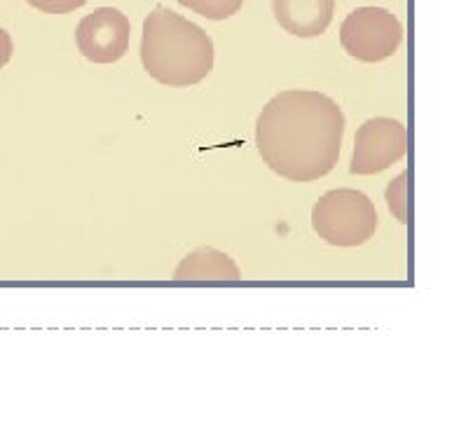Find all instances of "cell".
<instances>
[{"mask_svg": "<svg viewBox=\"0 0 473 421\" xmlns=\"http://www.w3.org/2000/svg\"><path fill=\"white\" fill-rule=\"evenodd\" d=\"M141 63L164 87H192L213 68V40L194 21L155 7L143 21Z\"/></svg>", "mask_w": 473, "mask_h": 421, "instance_id": "2", "label": "cell"}, {"mask_svg": "<svg viewBox=\"0 0 473 421\" xmlns=\"http://www.w3.org/2000/svg\"><path fill=\"white\" fill-rule=\"evenodd\" d=\"M12 52H15V47H12V38L10 33L5 31V28H0V68L8 66L10 59H12Z\"/></svg>", "mask_w": 473, "mask_h": 421, "instance_id": "12", "label": "cell"}, {"mask_svg": "<svg viewBox=\"0 0 473 421\" xmlns=\"http://www.w3.org/2000/svg\"><path fill=\"white\" fill-rule=\"evenodd\" d=\"M312 225L326 243L352 248L373 239L378 229V210L368 194L340 187L321 194L314 203Z\"/></svg>", "mask_w": 473, "mask_h": 421, "instance_id": "3", "label": "cell"}, {"mask_svg": "<svg viewBox=\"0 0 473 421\" xmlns=\"http://www.w3.org/2000/svg\"><path fill=\"white\" fill-rule=\"evenodd\" d=\"M131 24L117 7H99L75 28V45L94 63H115L129 52Z\"/></svg>", "mask_w": 473, "mask_h": 421, "instance_id": "6", "label": "cell"}, {"mask_svg": "<svg viewBox=\"0 0 473 421\" xmlns=\"http://www.w3.org/2000/svg\"><path fill=\"white\" fill-rule=\"evenodd\" d=\"M274 19L295 38H319L328 31L335 0H272Z\"/></svg>", "mask_w": 473, "mask_h": 421, "instance_id": "7", "label": "cell"}, {"mask_svg": "<svg viewBox=\"0 0 473 421\" xmlns=\"http://www.w3.org/2000/svg\"><path fill=\"white\" fill-rule=\"evenodd\" d=\"M178 3L187 7V10H192L194 14H201L204 19L225 21L241 10L244 0H178Z\"/></svg>", "mask_w": 473, "mask_h": 421, "instance_id": "9", "label": "cell"}, {"mask_svg": "<svg viewBox=\"0 0 473 421\" xmlns=\"http://www.w3.org/2000/svg\"><path fill=\"white\" fill-rule=\"evenodd\" d=\"M408 152V131L394 117H373L357 129L349 171L373 175L394 166Z\"/></svg>", "mask_w": 473, "mask_h": 421, "instance_id": "5", "label": "cell"}, {"mask_svg": "<svg viewBox=\"0 0 473 421\" xmlns=\"http://www.w3.org/2000/svg\"><path fill=\"white\" fill-rule=\"evenodd\" d=\"M26 3L45 14H68L80 10L87 0H26Z\"/></svg>", "mask_w": 473, "mask_h": 421, "instance_id": "11", "label": "cell"}, {"mask_svg": "<svg viewBox=\"0 0 473 421\" xmlns=\"http://www.w3.org/2000/svg\"><path fill=\"white\" fill-rule=\"evenodd\" d=\"M403 42V24L387 7H357L340 24V45L366 63L385 61Z\"/></svg>", "mask_w": 473, "mask_h": 421, "instance_id": "4", "label": "cell"}, {"mask_svg": "<svg viewBox=\"0 0 473 421\" xmlns=\"http://www.w3.org/2000/svg\"><path fill=\"white\" fill-rule=\"evenodd\" d=\"M345 112L314 89H288L269 98L255 122V145L277 175L293 182L324 178L338 164Z\"/></svg>", "mask_w": 473, "mask_h": 421, "instance_id": "1", "label": "cell"}, {"mask_svg": "<svg viewBox=\"0 0 473 421\" xmlns=\"http://www.w3.org/2000/svg\"><path fill=\"white\" fill-rule=\"evenodd\" d=\"M239 276L241 272L234 260L211 246H199L187 253L173 272L178 281H236Z\"/></svg>", "mask_w": 473, "mask_h": 421, "instance_id": "8", "label": "cell"}, {"mask_svg": "<svg viewBox=\"0 0 473 421\" xmlns=\"http://www.w3.org/2000/svg\"><path fill=\"white\" fill-rule=\"evenodd\" d=\"M408 194H410V171L406 168L399 178L392 180V185L385 189L389 210L396 215V220L408 225L410 222V210H408Z\"/></svg>", "mask_w": 473, "mask_h": 421, "instance_id": "10", "label": "cell"}]
</instances>
